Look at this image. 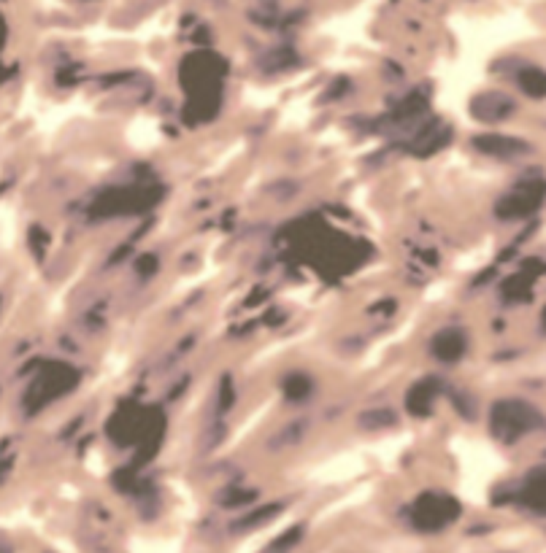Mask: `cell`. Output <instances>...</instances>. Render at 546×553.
<instances>
[{
	"label": "cell",
	"mask_w": 546,
	"mask_h": 553,
	"mask_svg": "<svg viewBox=\"0 0 546 553\" xmlns=\"http://www.w3.org/2000/svg\"><path fill=\"white\" fill-rule=\"evenodd\" d=\"M435 356H441V359H446V362H452L457 356L462 354V335L455 330H446L441 332L438 337H435Z\"/></svg>",
	"instance_id": "6da1fadb"
},
{
	"label": "cell",
	"mask_w": 546,
	"mask_h": 553,
	"mask_svg": "<svg viewBox=\"0 0 546 553\" xmlns=\"http://www.w3.org/2000/svg\"><path fill=\"white\" fill-rule=\"evenodd\" d=\"M430 399H432V392L425 386V383H419V386L409 394L411 410H414V413H425V410L430 408Z\"/></svg>",
	"instance_id": "7a4b0ae2"
}]
</instances>
